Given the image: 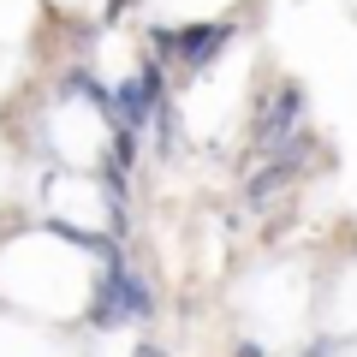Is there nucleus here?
<instances>
[{"instance_id": "obj_2", "label": "nucleus", "mask_w": 357, "mask_h": 357, "mask_svg": "<svg viewBox=\"0 0 357 357\" xmlns=\"http://www.w3.org/2000/svg\"><path fill=\"white\" fill-rule=\"evenodd\" d=\"M298 131H304V89L280 84L274 96H268L262 119H256V143H262V149H292Z\"/></svg>"}, {"instance_id": "obj_3", "label": "nucleus", "mask_w": 357, "mask_h": 357, "mask_svg": "<svg viewBox=\"0 0 357 357\" xmlns=\"http://www.w3.org/2000/svg\"><path fill=\"white\" fill-rule=\"evenodd\" d=\"M155 102H161V66H149V72H137L126 89H114V126L119 131H137L143 119H149Z\"/></svg>"}, {"instance_id": "obj_4", "label": "nucleus", "mask_w": 357, "mask_h": 357, "mask_svg": "<svg viewBox=\"0 0 357 357\" xmlns=\"http://www.w3.org/2000/svg\"><path fill=\"white\" fill-rule=\"evenodd\" d=\"M227 36H232V24H203V30L191 24V30H178V36H167V48H178L191 72H203V66L215 60V48H220Z\"/></svg>"}, {"instance_id": "obj_1", "label": "nucleus", "mask_w": 357, "mask_h": 357, "mask_svg": "<svg viewBox=\"0 0 357 357\" xmlns=\"http://www.w3.org/2000/svg\"><path fill=\"white\" fill-rule=\"evenodd\" d=\"M102 256H107V280L96 286L89 321H96V328H126V321L155 316V298H149V286H143L137 274L126 268V256H119V250H102Z\"/></svg>"}, {"instance_id": "obj_5", "label": "nucleus", "mask_w": 357, "mask_h": 357, "mask_svg": "<svg viewBox=\"0 0 357 357\" xmlns=\"http://www.w3.org/2000/svg\"><path fill=\"white\" fill-rule=\"evenodd\" d=\"M304 357H333V345H310V351Z\"/></svg>"}, {"instance_id": "obj_6", "label": "nucleus", "mask_w": 357, "mask_h": 357, "mask_svg": "<svg viewBox=\"0 0 357 357\" xmlns=\"http://www.w3.org/2000/svg\"><path fill=\"white\" fill-rule=\"evenodd\" d=\"M137 357H167V351H155V345H143V351H137Z\"/></svg>"}]
</instances>
